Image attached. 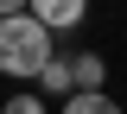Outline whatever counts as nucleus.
<instances>
[{
    "instance_id": "nucleus-6",
    "label": "nucleus",
    "mask_w": 127,
    "mask_h": 114,
    "mask_svg": "<svg viewBox=\"0 0 127 114\" xmlns=\"http://www.w3.org/2000/svg\"><path fill=\"white\" fill-rule=\"evenodd\" d=\"M0 114H51V108H45V95H38V89H19V95L0 101Z\"/></svg>"
},
{
    "instance_id": "nucleus-4",
    "label": "nucleus",
    "mask_w": 127,
    "mask_h": 114,
    "mask_svg": "<svg viewBox=\"0 0 127 114\" xmlns=\"http://www.w3.org/2000/svg\"><path fill=\"white\" fill-rule=\"evenodd\" d=\"M38 95H64V101L76 95V89H70V57H51V64L38 70Z\"/></svg>"
},
{
    "instance_id": "nucleus-2",
    "label": "nucleus",
    "mask_w": 127,
    "mask_h": 114,
    "mask_svg": "<svg viewBox=\"0 0 127 114\" xmlns=\"http://www.w3.org/2000/svg\"><path fill=\"white\" fill-rule=\"evenodd\" d=\"M26 13L57 38V32H76L83 19H89V0H26Z\"/></svg>"
},
{
    "instance_id": "nucleus-3",
    "label": "nucleus",
    "mask_w": 127,
    "mask_h": 114,
    "mask_svg": "<svg viewBox=\"0 0 127 114\" xmlns=\"http://www.w3.org/2000/svg\"><path fill=\"white\" fill-rule=\"evenodd\" d=\"M102 82H108V57L102 51H70V89L76 95H102Z\"/></svg>"
},
{
    "instance_id": "nucleus-1",
    "label": "nucleus",
    "mask_w": 127,
    "mask_h": 114,
    "mask_svg": "<svg viewBox=\"0 0 127 114\" xmlns=\"http://www.w3.org/2000/svg\"><path fill=\"white\" fill-rule=\"evenodd\" d=\"M51 57H57V38H51L32 13L0 19V76H13V82H38V70H45Z\"/></svg>"
},
{
    "instance_id": "nucleus-7",
    "label": "nucleus",
    "mask_w": 127,
    "mask_h": 114,
    "mask_svg": "<svg viewBox=\"0 0 127 114\" xmlns=\"http://www.w3.org/2000/svg\"><path fill=\"white\" fill-rule=\"evenodd\" d=\"M26 13V0H0V19H19Z\"/></svg>"
},
{
    "instance_id": "nucleus-5",
    "label": "nucleus",
    "mask_w": 127,
    "mask_h": 114,
    "mask_svg": "<svg viewBox=\"0 0 127 114\" xmlns=\"http://www.w3.org/2000/svg\"><path fill=\"white\" fill-rule=\"evenodd\" d=\"M57 114H127V108H121V101L108 95V89H102V95H70V101H64Z\"/></svg>"
}]
</instances>
